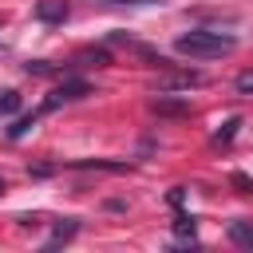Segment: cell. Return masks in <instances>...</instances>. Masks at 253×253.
Listing matches in <instances>:
<instances>
[{"instance_id":"6da1fadb","label":"cell","mask_w":253,"mask_h":253,"mask_svg":"<svg viewBox=\"0 0 253 253\" xmlns=\"http://www.w3.org/2000/svg\"><path fill=\"white\" fill-rule=\"evenodd\" d=\"M178 55H190V59H217V55H229L237 43L233 36H221V32H186L178 36Z\"/></svg>"},{"instance_id":"7a4b0ae2","label":"cell","mask_w":253,"mask_h":253,"mask_svg":"<svg viewBox=\"0 0 253 253\" xmlns=\"http://www.w3.org/2000/svg\"><path fill=\"white\" fill-rule=\"evenodd\" d=\"M83 95H91V87L83 83V79H63L47 99H43V107L40 111H55V107H63V103H75V99H83Z\"/></svg>"},{"instance_id":"3957f363","label":"cell","mask_w":253,"mask_h":253,"mask_svg":"<svg viewBox=\"0 0 253 253\" xmlns=\"http://www.w3.org/2000/svg\"><path fill=\"white\" fill-rule=\"evenodd\" d=\"M202 83V75L198 71H170V75H162L158 79V87L162 91H190V87H198Z\"/></svg>"},{"instance_id":"277c9868","label":"cell","mask_w":253,"mask_h":253,"mask_svg":"<svg viewBox=\"0 0 253 253\" xmlns=\"http://www.w3.org/2000/svg\"><path fill=\"white\" fill-rule=\"evenodd\" d=\"M36 20H43V24H63V20H67V0H36Z\"/></svg>"},{"instance_id":"5b68a950","label":"cell","mask_w":253,"mask_h":253,"mask_svg":"<svg viewBox=\"0 0 253 253\" xmlns=\"http://www.w3.org/2000/svg\"><path fill=\"white\" fill-rule=\"evenodd\" d=\"M75 233H79V221H75V217H63V221H55V229H51V237H47V249H55V245L71 241Z\"/></svg>"},{"instance_id":"8992f818","label":"cell","mask_w":253,"mask_h":253,"mask_svg":"<svg viewBox=\"0 0 253 253\" xmlns=\"http://www.w3.org/2000/svg\"><path fill=\"white\" fill-rule=\"evenodd\" d=\"M229 241L253 253V221H229Z\"/></svg>"},{"instance_id":"52a82bcc","label":"cell","mask_w":253,"mask_h":253,"mask_svg":"<svg viewBox=\"0 0 253 253\" xmlns=\"http://www.w3.org/2000/svg\"><path fill=\"white\" fill-rule=\"evenodd\" d=\"M75 63H83V67H107L111 63V51L107 47H87V51L75 55Z\"/></svg>"},{"instance_id":"ba28073f","label":"cell","mask_w":253,"mask_h":253,"mask_svg":"<svg viewBox=\"0 0 253 253\" xmlns=\"http://www.w3.org/2000/svg\"><path fill=\"white\" fill-rule=\"evenodd\" d=\"M154 111L158 115H190V99H154Z\"/></svg>"},{"instance_id":"9c48e42d","label":"cell","mask_w":253,"mask_h":253,"mask_svg":"<svg viewBox=\"0 0 253 253\" xmlns=\"http://www.w3.org/2000/svg\"><path fill=\"white\" fill-rule=\"evenodd\" d=\"M36 119H40V111H32V115H20V119L8 126V138H24V134L36 126Z\"/></svg>"},{"instance_id":"30bf717a","label":"cell","mask_w":253,"mask_h":253,"mask_svg":"<svg viewBox=\"0 0 253 253\" xmlns=\"http://www.w3.org/2000/svg\"><path fill=\"white\" fill-rule=\"evenodd\" d=\"M237 126H241V119H237V115H229V119L221 123V130L213 134V142H221V146H225V142H233V134H237Z\"/></svg>"},{"instance_id":"8fae6325","label":"cell","mask_w":253,"mask_h":253,"mask_svg":"<svg viewBox=\"0 0 253 253\" xmlns=\"http://www.w3.org/2000/svg\"><path fill=\"white\" fill-rule=\"evenodd\" d=\"M174 233H178L182 241H194V233H198V225H194V217H186V213H178V221H174Z\"/></svg>"},{"instance_id":"7c38bea8","label":"cell","mask_w":253,"mask_h":253,"mask_svg":"<svg viewBox=\"0 0 253 253\" xmlns=\"http://www.w3.org/2000/svg\"><path fill=\"white\" fill-rule=\"evenodd\" d=\"M20 111V95L16 91H0V115H16Z\"/></svg>"},{"instance_id":"4fadbf2b","label":"cell","mask_w":253,"mask_h":253,"mask_svg":"<svg viewBox=\"0 0 253 253\" xmlns=\"http://www.w3.org/2000/svg\"><path fill=\"white\" fill-rule=\"evenodd\" d=\"M24 71H28V75H51L55 67H51L47 59H32V63H24Z\"/></svg>"},{"instance_id":"5bb4252c","label":"cell","mask_w":253,"mask_h":253,"mask_svg":"<svg viewBox=\"0 0 253 253\" xmlns=\"http://www.w3.org/2000/svg\"><path fill=\"white\" fill-rule=\"evenodd\" d=\"M233 87H237V95H253V71H241Z\"/></svg>"},{"instance_id":"9a60e30c","label":"cell","mask_w":253,"mask_h":253,"mask_svg":"<svg viewBox=\"0 0 253 253\" xmlns=\"http://www.w3.org/2000/svg\"><path fill=\"white\" fill-rule=\"evenodd\" d=\"M229 182H233L241 194H253V178H245V174H229Z\"/></svg>"},{"instance_id":"2e32d148","label":"cell","mask_w":253,"mask_h":253,"mask_svg":"<svg viewBox=\"0 0 253 253\" xmlns=\"http://www.w3.org/2000/svg\"><path fill=\"white\" fill-rule=\"evenodd\" d=\"M182 198H186V190H182V186H174V190H170V206H182Z\"/></svg>"},{"instance_id":"e0dca14e","label":"cell","mask_w":253,"mask_h":253,"mask_svg":"<svg viewBox=\"0 0 253 253\" xmlns=\"http://www.w3.org/2000/svg\"><path fill=\"white\" fill-rule=\"evenodd\" d=\"M107 4H162V0H107Z\"/></svg>"},{"instance_id":"ac0fdd59","label":"cell","mask_w":253,"mask_h":253,"mask_svg":"<svg viewBox=\"0 0 253 253\" xmlns=\"http://www.w3.org/2000/svg\"><path fill=\"white\" fill-rule=\"evenodd\" d=\"M4 190H8V182H4V178H0V194H4Z\"/></svg>"}]
</instances>
